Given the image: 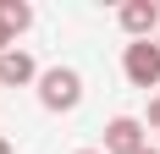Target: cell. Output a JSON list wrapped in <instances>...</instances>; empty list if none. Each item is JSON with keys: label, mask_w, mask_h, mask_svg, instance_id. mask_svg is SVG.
<instances>
[{"label": "cell", "mask_w": 160, "mask_h": 154, "mask_svg": "<svg viewBox=\"0 0 160 154\" xmlns=\"http://www.w3.org/2000/svg\"><path fill=\"white\" fill-rule=\"evenodd\" d=\"M149 149V121L138 116H116L105 127V154H144Z\"/></svg>", "instance_id": "3"}, {"label": "cell", "mask_w": 160, "mask_h": 154, "mask_svg": "<svg viewBox=\"0 0 160 154\" xmlns=\"http://www.w3.org/2000/svg\"><path fill=\"white\" fill-rule=\"evenodd\" d=\"M122 72H127L132 88H160V44L155 39H132L127 50H122Z\"/></svg>", "instance_id": "2"}, {"label": "cell", "mask_w": 160, "mask_h": 154, "mask_svg": "<svg viewBox=\"0 0 160 154\" xmlns=\"http://www.w3.org/2000/svg\"><path fill=\"white\" fill-rule=\"evenodd\" d=\"M39 105L55 110V116L78 110V105H83V77L72 72V66H50V72H39Z\"/></svg>", "instance_id": "1"}, {"label": "cell", "mask_w": 160, "mask_h": 154, "mask_svg": "<svg viewBox=\"0 0 160 154\" xmlns=\"http://www.w3.org/2000/svg\"><path fill=\"white\" fill-rule=\"evenodd\" d=\"M144 154H160V149H144Z\"/></svg>", "instance_id": "11"}, {"label": "cell", "mask_w": 160, "mask_h": 154, "mask_svg": "<svg viewBox=\"0 0 160 154\" xmlns=\"http://www.w3.org/2000/svg\"><path fill=\"white\" fill-rule=\"evenodd\" d=\"M149 132H160V94L149 99Z\"/></svg>", "instance_id": "7"}, {"label": "cell", "mask_w": 160, "mask_h": 154, "mask_svg": "<svg viewBox=\"0 0 160 154\" xmlns=\"http://www.w3.org/2000/svg\"><path fill=\"white\" fill-rule=\"evenodd\" d=\"M78 154H105V149H78Z\"/></svg>", "instance_id": "10"}, {"label": "cell", "mask_w": 160, "mask_h": 154, "mask_svg": "<svg viewBox=\"0 0 160 154\" xmlns=\"http://www.w3.org/2000/svg\"><path fill=\"white\" fill-rule=\"evenodd\" d=\"M0 28L11 33V39L28 33V28H33V6H28V0H0Z\"/></svg>", "instance_id": "6"}, {"label": "cell", "mask_w": 160, "mask_h": 154, "mask_svg": "<svg viewBox=\"0 0 160 154\" xmlns=\"http://www.w3.org/2000/svg\"><path fill=\"white\" fill-rule=\"evenodd\" d=\"M116 22H122L132 39H155L160 33V0H127V6L116 11Z\"/></svg>", "instance_id": "4"}, {"label": "cell", "mask_w": 160, "mask_h": 154, "mask_svg": "<svg viewBox=\"0 0 160 154\" xmlns=\"http://www.w3.org/2000/svg\"><path fill=\"white\" fill-rule=\"evenodd\" d=\"M0 83H11V88H22V83H39V66H33V55L28 50H6L0 55Z\"/></svg>", "instance_id": "5"}, {"label": "cell", "mask_w": 160, "mask_h": 154, "mask_svg": "<svg viewBox=\"0 0 160 154\" xmlns=\"http://www.w3.org/2000/svg\"><path fill=\"white\" fill-rule=\"evenodd\" d=\"M0 154H11V143H6V138H0Z\"/></svg>", "instance_id": "9"}, {"label": "cell", "mask_w": 160, "mask_h": 154, "mask_svg": "<svg viewBox=\"0 0 160 154\" xmlns=\"http://www.w3.org/2000/svg\"><path fill=\"white\" fill-rule=\"evenodd\" d=\"M155 44H160V33H155Z\"/></svg>", "instance_id": "12"}, {"label": "cell", "mask_w": 160, "mask_h": 154, "mask_svg": "<svg viewBox=\"0 0 160 154\" xmlns=\"http://www.w3.org/2000/svg\"><path fill=\"white\" fill-rule=\"evenodd\" d=\"M6 50H11V33H6V28H0V55H6Z\"/></svg>", "instance_id": "8"}]
</instances>
